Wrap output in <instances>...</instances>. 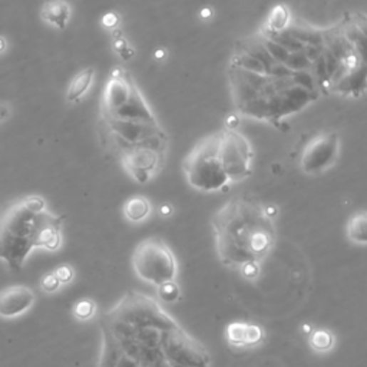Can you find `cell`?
I'll list each match as a JSON object with an SVG mask.
<instances>
[{
	"label": "cell",
	"instance_id": "1",
	"mask_svg": "<svg viewBox=\"0 0 367 367\" xmlns=\"http://www.w3.org/2000/svg\"><path fill=\"white\" fill-rule=\"evenodd\" d=\"M99 125L103 147L118 158L134 147H168L170 143L131 73L122 66L112 69L102 91Z\"/></svg>",
	"mask_w": 367,
	"mask_h": 367
},
{
	"label": "cell",
	"instance_id": "2",
	"mask_svg": "<svg viewBox=\"0 0 367 367\" xmlns=\"http://www.w3.org/2000/svg\"><path fill=\"white\" fill-rule=\"evenodd\" d=\"M219 262L239 273L260 267L276 246V224L266 205L249 197H234L211 218Z\"/></svg>",
	"mask_w": 367,
	"mask_h": 367
},
{
	"label": "cell",
	"instance_id": "3",
	"mask_svg": "<svg viewBox=\"0 0 367 367\" xmlns=\"http://www.w3.org/2000/svg\"><path fill=\"white\" fill-rule=\"evenodd\" d=\"M63 217L48 210L41 195H26L0 211V259L21 272L35 249L59 250Z\"/></svg>",
	"mask_w": 367,
	"mask_h": 367
},
{
	"label": "cell",
	"instance_id": "4",
	"mask_svg": "<svg viewBox=\"0 0 367 367\" xmlns=\"http://www.w3.org/2000/svg\"><path fill=\"white\" fill-rule=\"evenodd\" d=\"M218 133L198 141L182 161L187 182L201 192L225 191L231 184L218 154Z\"/></svg>",
	"mask_w": 367,
	"mask_h": 367
},
{
	"label": "cell",
	"instance_id": "5",
	"mask_svg": "<svg viewBox=\"0 0 367 367\" xmlns=\"http://www.w3.org/2000/svg\"><path fill=\"white\" fill-rule=\"evenodd\" d=\"M133 266L140 279L160 287L174 281L177 276V260L167 244L157 237L141 241L133 256Z\"/></svg>",
	"mask_w": 367,
	"mask_h": 367
},
{
	"label": "cell",
	"instance_id": "6",
	"mask_svg": "<svg viewBox=\"0 0 367 367\" xmlns=\"http://www.w3.org/2000/svg\"><path fill=\"white\" fill-rule=\"evenodd\" d=\"M218 154L229 184L247 180L253 174L254 150L238 130L224 128L218 133Z\"/></svg>",
	"mask_w": 367,
	"mask_h": 367
},
{
	"label": "cell",
	"instance_id": "7",
	"mask_svg": "<svg viewBox=\"0 0 367 367\" xmlns=\"http://www.w3.org/2000/svg\"><path fill=\"white\" fill-rule=\"evenodd\" d=\"M168 147L140 145L119 155L125 172L138 184H147L164 168Z\"/></svg>",
	"mask_w": 367,
	"mask_h": 367
},
{
	"label": "cell",
	"instance_id": "8",
	"mask_svg": "<svg viewBox=\"0 0 367 367\" xmlns=\"http://www.w3.org/2000/svg\"><path fill=\"white\" fill-rule=\"evenodd\" d=\"M340 155L337 133H320L304 147L300 157V170L310 177L320 175L333 168Z\"/></svg>",
	"mask_w": 367,
	"mask_h": 367
},
{
	"label": "cell",
	"instance_id": "9",
	"mask_svg": "<svg viewBox=\"0 0 367 367\" xmlns=\"http://www.w3.org/2000/svg\"><path fill=\"white\" fill-rule=\"evenodd\" d=\"M35 303V293L26 286H12L0 291V317L12 319L26 313Z\"/></svg>",
	"mask_w": 367,
	"mask_h": 367
},
{
	"label": "cell",
	"instance_id": "10",
	"mask_svg": "<svg viewBox=\"0 0 367 367\" xmlns=\"http://www.w3.org/2000/svg\"><path fill=\"white\" fill-rule=\"evenodd\" d=\"M41 18L49 26L63 31L72 18V8L66 0H45L41 8Z\"/></svg>",
	"mask_w": 367,
	"mask_h": 367
},
{
	"label": "cell",
	"instance_id": "11",
	"mask_svg": "<svg viewBox=\"0 0 367 367\" xmlns=\"http://www.w3.org/2000/svg\"><path fill=\"white\" fill-rule=\"evenodd\" d=\"M95 68L93 66H88L85 69H82L81 72H78L72 81L69 82L68 85V89H66V102L72 103V105H76L79 103L85 95L89 92L92 83H93V79H95Z\"/></svg>",
	"mask_w": 367,
	"mask_h": 367
},
{
	"label": "cell",
	"instance_id": "12",
	"mask_svg": "<svg viewBox=\"0 0 367 367\" xmlns=\"http://www.w3.org/2000/svg\"><path fill=\"white\" fill-rule=\"evenodd\" d=\"M290 22H291V15H290L289 8L284 5H277L270 12L262 31L266 33H270V35H276V33H280L284 29H287Z\"/></svg>",
	"mask_w": 367,
	"mask_h": 367
},
{
	"label": "cell",
	"instance_id": "13",
	"mask_svg": "<svg viewBox=\"0 0 367 367\" xmlns=\"http://www.w3.org/2000/svg\"><path fill=\"white\" fill-rule=\"evenodd\" d=\"M346 234L351 242L364 246L367 242V215L364 211H358L348 218Z\"/></svg>",
	"mask_w": 367,
	"mask_h": 367
},
{
	"label": "cell",
	"instance_id": "14",
	"mask_svg": "<svg viewBox=\"0 0 367 367\" xmlns=\"http://www.w3.org/2000/svg\"><path fill=\"white\" fill-rule=\"evenodd\" d=\"M124 214L130 221L141 222L151 214V202L143 195L131 197L124 205Z\"/></svg>",
	"mask_w": 367,
	"mask_h": 367
},
{
	"label": "cell",
	"instance_id": "15",
	"mask_svg": "<svg viewBox=\"0 0 367 367\" xmlns=\"http://www.w3.org/2000/svg\"><path fill=\"white\" fill-rule=\"evenodd\" d=\"M333 336L327 330H316L310 336V346L317 351H327L333 347Z\"/></svg>",
	"mask_w": 367,
	"mask_h": 367
},
{
	"label": "cell",
	"instance_id": "16",
	"mask_svg": "<svg viewBox=\"0 0 367 367\" xmlns=\"http://www.w3.org/2000/svg\"><path fill=\"white\" fill-rule=\"evenodd\" d=\"M246 323H232L227 329L228 341L234 346H244V340H246Z\"/></svg>",
	"mask_w": 367,
	"mask_h": 367
},
{
	"label": "cell",
	"instance_id": "17",
	"mask_svg": "<svg viewBox=\"0 0 367 367\" xmlns=\"http://www.w3.org/2000/svg\"><path fill=\"white\" fill-rule=\"evenodd\" d=\"M158 294H160L161 300L171 303V301H175V300L180 299L181 291H180V287L177 286L175 281H168V283H164V284L160 286Z\"/></svg>",
	"mask_w": 367,
	"mask_h": 367
},
{
	"label": "cell",
	"instance_id": "18",
	"mask_svg": "<svg viewBox=\"0 0 367 367\" xmlns=\"http://www.w3.org/2000/svg\"><path fill=\"white\" fill-rule=\"evenodd\" d=\"M73 313L79 320H88L95 313V304L91 300H82L75 306Z\"/></svg>",
	"mask_w": 367,
	"mask_h": 367
},
{
	"label": "cell",
	"instance_id": "19",
	"mask_svg": "<svg viewBox=\"0 0 367 367\" xmlns=\"http://www.w3.org/2000/svg\"><path fill=\"white\" fill-rule=\"evenodd\" d=\"M113 49L122 58V61H130L135 55L134 48H131L125 39H115Z\"/></svg>",
	"mask_w": 367,
	"mask_h": 367
},
{
	"label": "cell",
	"instance_id": "20",
	"mask_svg": "<svg viewBox=\"0 0 367 367\" xmlns=\"http://www.w3.org/2000/svg\"><path fill=\"white\" fill-rule=\"evenodd\" d=\"M263 340V330L259 326L247 324L246 329V340H244V346H253Z\"/></svg>",
	"mask_w": 367,
	"mask_h": 367
},
{
	"label": "cell",
	"instance_id": "21",
	"mask_svg": "<svg viewBox=\"0 0 367 367\" xmlns=\"http://www.w3.org/2000/svg\"><path fill=\"white\" fill-rule=\"evenodd\" d=\"M53 274L56 276L59 283H69L73 277V270L69 266H61L56 269V272Z\"/></svg>",
	"mask_w": 367,
	"mask_h": 367
},
{
	"label": "cell",
	"instance_id": "22",
	"mask_svg": "<svg viewBox=\"0 0 367 367\" xmlns=\"http://www.w3.org/2000/svg\"><path fill=\"white\" fill-rule=\"evenodd\" d=\"M120 22V16L116 12H109L102 18V25L110 31L118 29V25Z\"/></svg>",
	"mask_w": 367,
	"mask_h": 367
},
{
	"label": "cell",
	"instance_id": "23",
	"mask_svg": "<svg viewBox=\"0 0 367 367\" xmlns=\"http://www.w3.org/2000/svg\"><path fill=\"white\" fill-rule=\"evenodd\" d=\"M59 286H61V283H59V280L56 279V276H55L53 273L45 276L43 280H42V287H43L46 291H55Z\"/></svg>",
	"mask_w": 367,
	"mask_h": 367
},
{
	"label": "cell",
	"instance_id": "24",
	"mask_svg": "<svg viewBox=\"0 0 367 367\" xmlns=\"http://www.w3.org/2000/svg\"><path fill=\"white\" fill-rule=\"evenodd\" d=\"M239 120H241V118H239L238 113L229 115V116L227 118V120H225V128H228V130H238Z\"/></svg>",
	"mask_w": 367,
	"mask_h": 367
},
{
	"label": "cell",
	"instance_id": "25",
	"mask_svg": "<svg viewBox=\"0 0 367 367\" xmlns=\"http://www.w3.org/2000/svg\"><path fill=\"white\" fill-rule=\"evenodd\" d=\"M12 115V108L9 103H0V124H4Z\"/></svg>",
	"mask_w": 367,
	"mask_h": 367
},
{
	"label": "cell",
	"instance_id": "26",
	"mask_svg": "<svg viewBox=\"0 0 367 367\" xmlns=\"http://www.w3.org/2000/svg\"><path fill=\"white\" fill-rule=\"evenodd\" d=\"M160 214L162 217H170L172 214V207L170 204H164L160 207Z\"/></svg>",
	"mask_w": 367,
	"mask_h": 367
},
{
	"label": "cell",
	"instance_id": "27",
	"mask_svg": "<svg viewBox=\"0 0 367 367\" xmlns=\"http://www.w3.org/2000/svg\"><path fill=\"white\" fill-rule=\"evenodd\" d=\"M200 16L202 18V19H210L211 16H212V9L210 8V6H207V8H204L202 11H201V14H200Z\"/></svg>",
	"mask_w": 367,
	"mask_h": 367
},
{
	"label": "cell",
	"instance_id": "28",
	"mask_svg": "<svg viewBox=\"0 0 367 367\" xmlns=\"http://www.w3.org/2000/svg\"><path fill=\"white\" fill-rule=\"evenodd\" d=\"M6 49H8V41H6V38H5V36H0V53L6 52Z\"/></svg>",
	"mask_w": 367,
	"mask_h": 367
},
{
	"label": "cell",
	"instance_id": "29",
	"mask_svg": "<svg viewBox=\"0 0 367 367\" xmlns=\"http://www.w3.org/2000/svg\"><path fill=\"white\" fill-rule=\"evenodd\" d=\"M167 56V51L165 49H157L155 51V58H164Z\"/></svg>",
	"mask_w": 367,
	"mask_h": 367
}]
</instances>
